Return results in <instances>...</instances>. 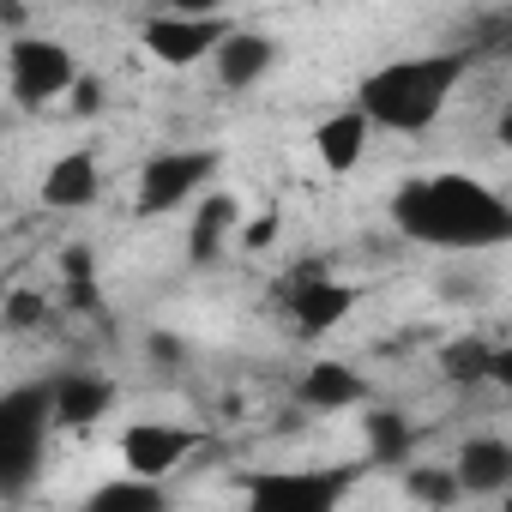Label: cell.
I'll use <instances>...</instances> for the list:
<instances>
[{
  "mask_svg": "<svg viewBox=\"0 0 512 512\" xmlns=\"http://www.w3.org/2000/svg\"><path fill=\"white\" fill-rule=\"evenodd\" d=\"M386 217L404 241L434 247V253H494L512 247V199L488 187L482 175L464 169H434L410 175L392 187Z\"/></svg>",
  "mask_w": 512,
  "mask_h": 512,
  "instance_id": "cell-1",
  "label": "cell"
},
{
  "mask_svg": "<svg viewBox=\"0 0 512 512\" xmlns=\"http://www.w3.org/2000/svg\"><path fill=\"white\" fill-rule=\"evenodd\" d=\"M470 67H476V49L398 55V61L374 67V73L356 85V103L368 109L374 133L416 139V133H428V127L452 109V97H458V85L470 79Z\"/></svg>",
  "mask_w": 512,
  "mask_h": 512,
  "instance_id": "cell-2",
  "label": "cell"
},
{
  "mask_svg": "<svg viewBox=\"0 0 512 512\" xmlns=\"http://www.w3.org/2000/svg\"><path fill=\"white\" fill-rule=\"evenodd\" d=\"M49 428H55V398H49V380H31V386H13L0 392V494L19 500L49 452Z\"/></svg>",
  "mask_w": 512,
  "mask_h": 512,
  "instance_id": "cell-3",
  "label": "cell"
},
{
  "mask_svg": "<svg viewBox=\"0 0 512 512\" xmlns=\"http://www.w3.org/2000/svg\"><path fill=\"white\" fill-rule=\"evenodd\" d=\"M356 488V470L338 464H266L235 476V494L253 512H332Z\"/></svg>",
  "mask_w": 512,
  "mask_h": 512,
  "instance_id": "cell-4",
  "label": "cell"
},
{
  "mask_svg": "<svg viewBox=\"0 0 512 512\" xmlns=\"http://www.w3.org/2000/svg\"><path fill=\"white\" fill-rule=\"evenodd\" d=\"M79 85V55L55 37H37V31H19L7 37V91L19 109H49L61 97H73Z\"/></svg>",
  "mask_w": 512,
  "mask_h": 512,
  "instance_id": "cell-5",
  "label": "cell"
},
{
  "mask_svg": "<svg viewBox=\"0 0 512 512\" xmlns=\"http://www.w3.org/2000/svg\"><path fill=\"white\" fill-rule=\"evenodd\" d=\"M217 169H223V151H211V145H181V151L145 157V169H139V181H133L139 217H175L181 205H193V199L211 187Z\"/></svg>",
  "mask_w": 512,
  "mask_h": 512,
  "instance_id": "cell-6",
  "label": "cell"
},
{
  "mask_svg": "<svg viewBox=\"0 0 512 512\" xmlns=\"http://www.w3.org/2000/svg\"><path fill=\"white\" fill-rule=\"evenodd\" d=\"M284 314H290L296 338L320 344V338H332V332L356 314V284H344V278H332V272H320V266H302V272L284 284Z\"/></svg>",
  "mask_w": 512,
  "mask_h": 512,
  "instance_id": "cell-7",
  "label": "cell"
},
{
  "mask_svg": "<svg viewBox=\"0 0 512 512\" xmlns=\"http://www.w3.org/2000/svg\"><path fill=\"white\" fill-rule=\"evenodd\" d=\"M235 25L229 19H199V13H157V19H145V31H139V43H145V55L157 61V67H211V55H217V43L229 37Z\"/></svg>",
  "mask_w": 512,
  "mask_h": 512,
  "instance_id": "cell-8",
  "label": "cell"
},
{
  "mask_svg": "<svg viewBox=\"0 0 512 512\" xmlns=\"http://www.w3.org/2000/svg\"><path fill=\"white\" fill-rule=\"evenodd\" d=\"M199 452V434L193 428H181V422H133V428H121V470H133V476H169V470H181L187 458Z\"/></svg>",
  "mask_w": 512,
  "mask_h": 512,
  "instance_id": "cell-9",
  "label": "cell"
},
{
  "mask_svg": "<svg viewBox=\"0 0 512 512\" xmlns=\"http://www.w3.org/2000/svg\"><path fill=\"white\" fill-rule=\"evenodd\" d=\"M296 404L314 410V416H344V410H368V404H374V386H368L362 368H350V362H338V356H320V362L302 368Z\"/></svg>",
  "mask_w": 512,
  "mask_h": 512,
  "instance_id": "cell-10",
  "label": "cell"
},
{
  "mask_svg": "<svg viewBox=\"0 0 512 512\" xmlns=\"http://www.w3.org/2000/svg\"><path fill=\"white\" fill-rule=\"evenodd\" d=\"M49 398H55V428H97L121 392L97 368H61V374H49Z\"/></svg>",
  "mask_w": 512,
  "mask_h": 512,
  "instance_id": "cell-11",
  "label": "cell"
},
{
  "mask_svg": "<svg viewBox=\"0 0 512 512\" xmlns=\"http://www.w3.org/2000/svg\"><path fill=\"white\" fill-rule=\"evenodd\" d=\"M278 55H284V49H278V37L235 25V31L217 43V55H211V73H217V85H223V91H253V85H266V79H272Z\"/></svg>",
  "mask_w": 512,
  "mask_h": 512,
  "instance_id": "cell-12",
  "label": "cell"
},
{
  "mask_svg": "<svg viewBox=\"0 0 512 512\" xmlns=\"http://www.w3.org/2000/svg\"><path fill=\"white\" fill-rule=\"evenodd\" d=\"M452 464H458L464 500H506V488H512V440L506 434H470Z\"/></svg>",
  "mask_w": 512,
  "mask_h": 512,
  "instance_id": "cell-13",
  "label": "cell"
},
{
  "mask_svg": "<svg viewBox=\"0 0 512 512\" xmlns=\"http://www.w3.org/2000/svg\"><path fill=\"white\" fill-rule=\"evenodd\" d=\"M37 193H43L49 211H91L103 199V163H97V151H61L43 169Z\"/></svg>",
  "mask_w": 512,
  "mask_h": 512,
  "instance_id": "cell-14",
  "label": "cell"
},
{
  "mask_svg": "<svg viewBox=\"0 0 512 512\" xmlns=\"http://www.w3.org/2000/svg\"><path fill=\"white\" fill-rule=\"evenodd\" d=\"M368 139H374V121H368V109H362V103H350V109H338V115L314 121V157H320V169H326V175H350V169H362Z\"/></svg>",
  "mask_w": 512,
  "mask_h": 512,
  "instance_id": "cell-15",
  "label": "cell"
},
{
  "mask_svg": "<svg viewBox=\"0 0 512 512\" xmlns=\"http://www.w3.org/2000/svg\"><path fill=\"white\" fill-rule=\"evenodd\" d=\"M235 235H241V205L229 193H205L193 205V223H187V260L193 266H217Z\"/></svg>",
  "mask_w": 512,
  "mask_h": 512,
  "instance_id": "cell-16",
  "label": "cell"
},
{
  "mask_svg": "<svg viewBox=\"0 0 512 512\" xmlns=\"http://www.w3.org/2000/svg\"><path fill=\"white\" fill-rule=\"evenodd\" d=\"M362 446H368V464H410V452H416V422H410L398 404H368V416H362Z\"/></svg>",
  "mask_w": 512,
  "mask_h": 512,
  "instance_id": "cell-17",
  "label": "cell"
},
{
  "mask_svg": "<svg viewBox=\"0 0 512 512\" xmlns=\"http://www.w3.org/2000/svg\"><path fill=\"white\" fill-rule=\"evenodd\" d=\"M488 374H494V344L482 332H458L440 344V380L446 386L476 392V386H488Z\"/></svg>",
  "mask_w": 512,
  "mask_h": 512,
  "instance_id": "cell-18",
  "label": "cell"
},
{
  "mask_svg": "<svg viewBox=\"0 0 512 512\" xmlns=\"http://www.w3.org/2000/svg\"><path fill=\"white\" fill-rule=\"evenodd\" d=\"M404 494L416 506H452V500H464L458 464H404Z\"/></svg>",
  "mask_w": 512,
  "mask_h": 512,
  "instance_id": "cell-19",
  "label": "cell"
},
{
  "mask_svg": "<svg viewBox=\"0 0 512 512\" xmlns=\"http://www.w3.org/2000/svg\"><path fill=\"white\" fill-rule=\"evenodd\" d=\"M163 500H169V494H163L157 476H133V470H127L121 482H103V488L91 494V512H97V506H139V512H157Z\"/></svg>",
  "mask_w": 512,
  "mask_h": 512,
  "instance_id": "cell-20",
  "label": "cell"
},
{
  "mask_svg": "<svg viewBox=\"0 0 512 512\" xmlns=\"http://www.w3.org/2000/svg\"><path fill=\"white\" fill-rule=\"evenodd\" d=\"M37 320H49V302L31 296V290H13V302H7V326H13V332H31Z\"/></svg>",
  "mask_w": 512,
  "mask_h": 512,
  "instance_id": "cell-21",
  "label": "cell"
},
{
  "mask_svg": "<svg viewBox=\"0 0 512 512\" xmlns=\"http://www.w3.org/2000/svg\"><path fill=\"white\" fill-rule=\"evenodd\" d=\"M103 97H109V91H103V79L79 73V85H73V109H79V115H97V109H103Z\"/></svg>",
  "mask_w": 512,
  "mask_h": 512,
  "instance_id": "cell-22",
  "label": "cell"
},
{
  "mask_svg": "<svg viewBox=\"0 0 512 512\" xmlns=\"http://www.w3.org/2000/svg\"><path fill=\"white\" fill-rule=\"evenodd\" d=\"M163 7H169V13H199V19H223V13L235 7V0H163Z\"/></svg>",
  "mask_w": 512,
  "mask_h": 512,
  "instance_id": "cell-23",
  "label": "cell"
},
{
  "mask_svg": "<svg viewBox=\"0 0 512 512\" xmlns=\"http://www.w3.org/2000/svg\"><path fill=\"white\" fill-rule=\"evenodd\" d=\"M488 386L512 398V344H494V374H488Z\"/></svg>",
  "mask_w": 512,
  "mask_h": 512,
  "instance_id": "cell-24",
  "label": "cell"
},
{
  "mask_svg": "<svg viewBox=\"0 0 512 512\" xmlns=\"http://www.w3.org/2000/svg\"><path fill=\"white\" fill-rule=\"evenodd\" d=\"M272 235H278V217L266 211V217H253V223L241 229V247H272Z\"/></svg>",
  "mask_w": 512,
  "mask_h": 512,
  "instance_id": "cell-25",
  "label": "cell"
},
{
  "mask_svg": "<svg viewBox=\"0 0 512 512\" xmlns=\"http://www.w3.org/2000/svg\"><path fill=\"white\" fill-rule=\"evenodd\" d=\"M0 13H7V31H13V37L25 31V0H0Z\"/></svg>",
  "mask_w": 512,
  "mask_h": 512,
  "instance_id": "cell-26",
  "label": "cell"
},
{
  "mask_svg": "<svg viewBox=\"0 0 512 512\" xmlns=\"http://www.w3.org/2000/svg\"><path fill=\"white\" fill-rule=\"evenodd\" d=\"M151 350H157L163 362H175V356H181V344H175V338H151Z\"/></svg>",
  "mask_w": 512,
  "mask_h": 512,
  "instance_id": "cell-27",
  "label": "cell"
},
{
  "mask_svg": "<svg viewBox=\"0 0 512 512\" xmlns=\"http://www.w3.org/2000/svg\"><path fill=\"white\" fill-rule=\"evenodd\" d=\"M494 139H500V145H506V151H512V109H506V115H500V121H494Z\"/></svg>",
  "mask_w": 512,
  "mask_h": 512,
  "instance_id": "cell-28",
  "label": "cell"
},
{
  "mask_svg": "<svg viewBox=\"0 0 512 512\" xmlns=\"http://www.w3.org/2000/svg\"><path fill=\"white\" fill-rule=\"evenodd\" d=\"M500 506H506V512H512V488H506V500H500Z\"/></svg>",
  "mask_w": 512,
  "mask_h": 512,
  "instance_id": "cell-29",
  "label": "cell"
}]
</instances>
